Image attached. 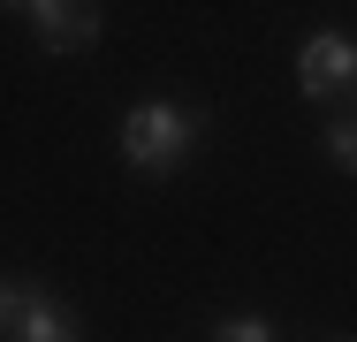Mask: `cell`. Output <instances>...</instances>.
Masks as SVG:
<instances>
[{
	"label": "cell",
	"instance_id": "6da1fadb",
	"mask_svg": "<svg viewBox=\"0 0 357 342\" xmlns=\"http://www.w3.org/2000/svg\"><path fill=\"white\" fill-rule=\"evenodd\" d=\"M198 114L190 107H167V99H137L130 114H122V160L137 168V175H175L190 152H198Z\"/></svg>",
	"mask_w": 357,
	"mask_h": 342
},
{
	"label": "cell",
	"instance_id": "7a4b0ae2",
	"mask_svg": "<svg viewBox=\"0 0 357 342\" xmlns=\"http://www.w3.org/2000/svg\"><path fill=\"white\" fill-rule=\"evenodd\" d=\"M350 84H357V38L350 31L327 23V31H312V38L296 46V91H304V99H342Z\"/></svg>",
	"mask_w": 357,
	"mask_h": 342
},
{
	"label": "cell",
	"instance_id": "3957f363",
	"mask_svg": "<svg viewBox=\"0 0 357 342\" xmlns=\"http://www.w3.org/2000/svg\"><path fill=\"white\" fill-rule=\"evenodd\" d=\"M38 54H91L99 46V0H31Z\"/></svg>",
	"mask_w": 357,
	"mask_h": 342
},
{
	"label": "cell",
	"instance_id": "277c9868",
	"mask_svg": "<svg viewBox=\"0 0 357 342\" xmlns=\"http://www.w3.org/2000/svg\"><path fill=\"white\" fill-rule=\"evenodd\" d=\"M8 342H84V320H76L61 297L31 289V297H23V312H15V327H8Z\"/></svg>",
	"mask_w": 357,
	"mask_h": 342
},
{
	"label": "cell",
	"instance_id": "5b68a950",
	"mask_svg": "<svg viewBox=\"0 0 357 342\" xmlns=\"http://www.w3.org/2000/svg\"><path fill=\"white\" fill-rule=\"evenodd\" d=\"M213 342H274V320H259V312H243V320H220Z\"/></svg>",
	"mask_w": 357,
	"mask_h": 342
},
{
	"label": "cell",
	"instance_id": "8992f818",
	"mask_svg": "<svg viewBox=\"0 0 357 342\" xmlns=\"http://www.w3.org/2000/svg\"><path fill=\"white\" fill-rule=\"evenodd\" d=\"M327 152H335V168L342 175H357V122L342 114V122H327Z\"/></svg>",
	"mask_w": 357,
	"mask_h": 342
},
{
	"label": "cell",
	"instance_id": "52a82bcc",
	"mask_svg": "<svg viewBox=\"0 0 357 342\" xmlns=\"http://www.w3.org/2000/svg\"><path fill=\"white\" fill-rule=\"evenodd\" d=\"M23 297H31V281H15V274H0V342L15 327V312H23Z\"/></svg>",
	"mask_w": 357,
	"mask_h": 342
},
{
	"label": "cell",
	"instance_id": "ba28073f",
	"mask_svg": "<svg viewBox=\"0 0 357 342\" xmlns=\"http://www.w3.org/2000/svg\"><path fill=\"white\" fill-rule=\"evenodd\" d=\"M0 8H23V15H31V0H0Z\"/></svg>",
	"mask_w": 357,
	"mask_h": 342
},
{
	"label": "cell",
	"instance_id": "9c48e42d",
	"mask_svg": "<svg viewBox=\"0 0 357 342\" xmlns=\"http://www.w3.org/2000/svg\"><path fill=\"white\" fill-rule=\"evenodd\" d=\"M335 342H357V335H335Z\"/></svg>",
	"mask_w": 357,
	"mask_h": 342
}]
</instances>
